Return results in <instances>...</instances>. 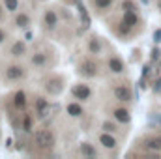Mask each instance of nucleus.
Masks as SVG:
<instances>
[{
    "label": "nucleus",
    "mask_w": 161,
    "mask_h": 159,
    "mask_svg": "<svg viewBox=\"0 0 161 159\" xmlns=\"http://www.w3.org/2000/svg\"><path fill=\"white\" fill-rule=\"evenodd\" d=\"M34 144L38 148H53L54 146V135L49 131V129H41L34 135Z\"/></svg>",
    "instance_id": "obj_1"
},
{
    "label": "nucleus",
    "mask_w": 161,
    "mask_h": 159,
    "mask_svg": "<svg viewBox=\"0 0 161 159\" xmlns=\"http://www.w3.org/2000/svg\"><path fill=\"white\" fill-rule=\"evenodd\" d=\"M71 94H73L77 99H80V101H86V99L92 96V90H90L86 84H77V86L71 90Z\"/></svg>",
    "instance_id": "obj_2"
},
{
    "label": "nucleus",
    "mask_w": 161,
    "mask_h": 159,
    "mask_svg": "<svg viewBox=\"0 0 161 159\" xmlns=\"http://www.w3.org/2000/svg\"><path fill=\"white\" fill-rule=\"evenodd\" d=\"M6 77L9 80H19L25 77V69L21 68V66H9L8 69H6Z\"/></svg>",
    "instance_id": "obj_3"
},
{
    "label": "nucleus",
    "mask_w": 161,
    "mask_h": 159,
    "mask_svg": "<svg viewBox=\"0 0 161 159\" xmlns=\"http://www.w3.org/2000/svg\"><path fill=\"white\" fill-rule=\"evenodd\" d=\"M114 97H116L118 101L127 103V101H131V90H129L127 86H116V88H114Z\"/></svg>",
    "instance_id": "obj_4"
},
{
    "label": "nucleus",
    "mask_w": 161,
    "mask_h": 159,
    "mask_svg": "<svg viewBox=\"0 0 161 159\" xmlns=\"http://www.w3.org/2000/svg\"><path fill=\"white\" fill-rule=\"evenodd\" d=\"M80 71H82L84 75H88V77H94V75L97 73V66H96V62H92V60H84V62L80 64Z\"/></svg>",
    "instance_id": "obj_5"
},
{
    "label": "nucleus",
    "mask_w": 161,
    "mask_h": 159,
    "mask_svg": "<svg viewBox=\"0 0 161 159\" xmlns=\"http://www.w3.org/2000/svg\"><path fill=\"white\" fill-rule=\"evenodd\" d=\"M144 148L154 150V152H161V137H148V139H144Z\"/></svg>",
    "instance_id": "obj_6"
},
{
    "label": "nucleus",
    "mask_w": 161,
    "mask_h": 159,
    "mask_svg": "<svg viewBox=\"0 0 161 159\" xmlns=\"http://www.w3.org/2000/svg\"><path fill=\"white\" fill-rule=\"evenodd\" d=\"M99 142H101V144H103L105 148H109V150L116 146V139H114L113 135H109V131H107V133H101V135H99Z\"/></svg>",
    "instance_id": "obj_7"
},
{
    "label": "nucleus",
    "mask_w": 161,
    "mask_h": 159,
    "mask_svg": "<svg viewBox=\"0 0 161 159\" xmlns=\"http://www.w3.org/2000/svg\"><path fill=\"white\" fill-rule=\"evenodd\" d=\"M109 69H111L113 73H122V71H124V62H122L118 56L109 58Z\"/></svg>",
    "instance_id": "obj_8"
},
{
    "label": "nucleus",
    "mask_w": 161,
    "mask_h": 159,
    "mask_svg": "<svg viewBox=\"0 0 161 159\" xmlns=\"http://www.w3.org/2000/svg\"><path fill=\"white\" fill-rule=\"evenodd\" d=\"M45 88H47L49 94H60V90H62V80L51 79L47 84H45Z\"/></svg>",
    "instance_id": "obj_9"
},
{
    "label": "nucleus",
    "mask_w": 161,
    "mask_h": 159,
    "mask_svg": "<svg viewBox=\"0 0 161 159\" xmlns=\"http://www.w3.org/2000/svg\"><path fill=\"white\" fill-rule=\"evenodd\" d=\"M45 25H47V28H54V26L58 25V15H56L53 9H49V11L45 13Z\"/></svg>",
    "instance_id": "obj_10"
},
{
    "label": "nucleus",
    "mask_w": 161,
    "mask_h": 159,
    "mask_svg": "<svg viewBox=\"0 0 161 159\" xmlns=\"http://www.w3.org/2000/svg\"><path fill=\"white\" fill-rule=\"evenodd\" d=\"M122 23H125L127 26H135V25L139 23V17H137L135 11H124V19H122Z\"/></svg>",
    "instance_id": "obj_11"
},
{
    "label": "nucleus",
    "mask_w": 161,
    "mask_h": 159,
    "mask_svg": "<svg viewBox=\"0 0 161 159\" xmlns=\"http://www.w3.org/2000/svg\"><path fill=\"white\" fill-rule=\"evenodd\" d=\"M114 118L118 120V122H122V123H129L131 116H129V112L125 109H116L114 111Z\"/></svg>",
    "instance_id": "obj_12"
},
{
    "label": "nucleus",
    "mask_w": 161,
    "mask_h": 159,
    "mask_svg": "<svg viewBox=\"0 0 161 159\" xmlns=\"http://www.w3.org/2000/svg\"><path fill=\"white\" fill-rule=\"evenodd\" d=\"M25 52H26V47H25L23 41H17V43L11 45V54H13V56H23Z\"/></svg>",
    "instance_id": "obj_13"
},
{
    "label": "nucleus",
    "mask_w": 161,
    "mask_h": 159,
    "mask_svg": "<svg viewBox=\"0 0 161 159\" xmlns=\"http://www.w3.org/2000/svg\"><path fill=\"white\" fill-rule=\"evenodd\" d=\"M77 8H79V13H80V21H82V25H84V26H88V25H90V15L86 13V8L82 6V2H80V0H77Z\"/></svg>",
    "instance_id": "obj_14"
},
{
    "label": "nucleus",
    "mask_w": 161,
    "mask_h": 159,
    "mask_svg": "<svg viewBox=\"0 0 161 159\" xmlns=\"http://www.w3.org/2000/svg\"><path fill=\"white\" fill-rule=\"evenodd\" d=\"M47 109H49V103H47L43 97H40V99L36 101V111H38V114H40L41 118L47 114Z\"/></svg>",
    "instance_id": "obj_15"
},
{
    "label": "nucleus",
    "mask_w": 161,
    "mask_h": 159,
    "mask_svg": "<svg viewBox=\"0 0 161 159\" xmlns=\"http://www.w3.org/2000/svg\"><path fill=\"white\" fill-rule=\"evenodd\" d=\"M15 25H17L19 28H26V26L30 25V17H28L26 13H19L17 19H15Z\"/></svg>",
    "instance_id": "obj_16"
},
{
    "label": "nucleus",
    "mask_w": 161,
    "mask_h": 159,
    "mask_svg": "<svg viewBox=\"0 0 161 159\" xmlns=\"http://www.w3.org/2000/svg\"><path fill=\"white\" fill-rule=\"evenodd\" d=\"M88 51L92 52V54H97L99 51H101V43L97 38H92V40H88Z\"/></svg>",
    "instance_id": "obj_17"
},
{
    "label": "nucleus",
    "mask_w": 161,
    "mask_h": 159,
    "mask_svg": "<svg viewBox=\"0 0 161 159\" xmlns=\"http://www.w3.org/2000/svg\"><path fill=\"white\" fill-rule=\"evenodd\" d=\"M32 64L34 66H45L47 64V56L43 52H34L32 54Z\"/></svg>",
    "instance_id": "obj_18"
},
{
    "label": "nucleus",
    "mask_w": 161,
    "mask_h": 159,
    "mask_svg": "<svg viewBox=\"0 0 161 159\" xmlns=\"http://www.w3.org/2000/svg\"><path fill=\"white\" fill-rule=\"evenodd\" d=\"M13 103H15V107L23 109V107L26 105V96H25V92H17V94H15V99H13Z\"/></svg>",
    "instance_id": "obj_19"
},
{
    "label": "nucleus",
    "mask_w": 161,
    "mask_h": 159,
    "mask_svg": "<svg viewBox=\"0 0 161 159\" xmlns=\"http://www.w3.org/2000/svg\"><path fill=\"white\" fill-rule=\"evenodd\" d=\"M80 152H82L84 156H92V157H94V156H97V152H96L88 142H82V144H80Z\"/></svg>",
    "instance_id": "obj_20"
},
{
    "label": "nucleus",
    "mask_w": 161,
    "mask_h": 159,
    "mask_svg": "<svg viewBox=\"0 0 161 159\" xmlns=\"http://www.w3.org/2000/svg\"><path fill=\"white\" fill-rule=\"evenodd\" d=\"M68 112L71 116H80L82 114V109H80V105H77V103H69L68 105Z\"/></svg>",
    "instance_id": "obj_21"
},
{
    "label": "nucleus",
    "mask_w": 161,
    "mask_h": 159,
    "mask_svg": "<svg viewBox=\"0 0 161 159\" xmlns=\"http://www.w3.org/2000/svg\"><path fill=\"white\" fill-rule=\"evenodd\" d=\"M94 4H96V8H99V9H107V8L113 6V0H94Z\"/></svg>",
    "instance_id": "obj_22"
},
{
    "label": "nucleus",
    "mask_w": 161,
    "mask_h": 159,
    "mask_svg": "<svg viewBox=\"0 0 161 159\" xmlns=\"http://www.w3.org/2000/svg\"><path fill=\"white\" fill-rule=\"evenodd\" d=\"M122 9H124V11H135L137 8H135V4H133L131 0H125V2L122 4Z\"/></svg>",
    "instance_id": "obj_23"
},
{
    "label": "nucleus",
    "mask_w": 161,
    "mask_h": 159,
    "mask_svg": "<svg viewBox=\"0 0 161 159\" xmlns=\"http://www.w3.org/2000/svg\"><path fill=\"white\" fill-rule=\"evenodd\" d=\"M23 129L25 131H30L32 129V118L30 116H25V120H23Z\"/></svg>",
    "instance_id": "obj_24"
},
{
    "label": "nucleus",
    "mask_w": 161,
    "mask_h": 159,
    "mask_svg": "<svg viewBox=\"0 0 161 159\" xmlns=\"http://www.w3.org/2000/svg\"><path fill=\"white\" fill-rule=\"evenodd\" d=\"M4 4H6V8H8L9 11L17 9V0H4Z\"/></svg>",
    "instance_id": "obj_25"
},
{
    "label": "nucleus",
    "mask_w": 161,
    "mask_h": 159,
    "mask_svg": "<svg viewBox=\"0 0 161 159\" xmlns=\"http://www.w3.org/2000/svg\"><path fill=\"white\" fill-rule=\"evenodd\" d=\"M103 129H105V131H109V133H114V131H116V125H114V123H111V122H105V123H103Z\"/></svg>",
    "instance_id": "obj_26"
},
{
    "label": "nucleus",
    "mask_w": 161,
    "mask_h": 159,
    "mask_svg": "<svg viewBox=\"0 0 161 159\" xmlns=\"http://www.w3.org/2000/svg\"><path fill=\"white\" fill-rule=\"evenodd\" d=\"M150 56H152V60H159V58H161V51L158 49V47H154V49H152V54H150Z\"/></svg>",
    "instance_id": "obj_27"
},
{
    "label": "nucleus",
    "mask_w": 161,
    "mask_h": 159,
    "mask_svg": "<svg viewBox=\"0 0 161 159\" xmlns=\"http://www.w3.org/2000/svg\"><path fill=\"white\" fill-rule=\"evenodd\" d=\"M154 92H161V77L154 82Z\"/></svg>",
    "instance_id": "obj_28"
},
{
    "label": "nucleus",
    "mask_w": 161,
    "mask_h": 159,
    "mask_svg": "<svg viewBox=\"0 0 161 159\" xmlns=\"http://www.w3.org/2000/svg\"><path fill=\"white\" fill-rule=\"evenodd\" d=\"M154 40H156V43L161 41V30H156V32H154Z\"/></svg>",
    "instance_id": "obj_29"
},
{
    "label": "nucleus",
    "mask_w": 161,
    "mask_h": 159,
    "mask_svg": "<svg viewBox=\"0 0 161 159\" xmlns=\"http://www.w3.org/2000/svg\"><path fill=\"white\" fill-rule=\"evenodd\" d=\"M4 38H6V34H4V32H2V30H0V43H2V41H4Z\"/></svg>",
    "instance_id": "obj_30"
},
{
    "label": "nucleus",
    "mask_w": 161,
    "mask_h": 159,
    "mask_svg": "<svg viewBox=\"0 0 161 159\" xmlns=\"http://www.w3.org/2000/svg\"><path fill=\"white\" fill-rule=\"evenodd\" d=\"M2 17H4V13H2V9H0V21H2Z\"/></svg>",
    "instance_id": "obj_31"
},
{
    "label": "nucleus",
    "mask_w": 161,
    "mask_h": 159,
    "mask_svg": "<svg viewBox=\"0 0 161 159\" xmlns=\"http://www.w3.org/2000/svg\"><path fill=\"white\" fill-rule=\"evenodd\" d=\"M159 68H161V58H159Z\"/></svg>",
    "instance_id": "obj_32"
}]
</instances>
